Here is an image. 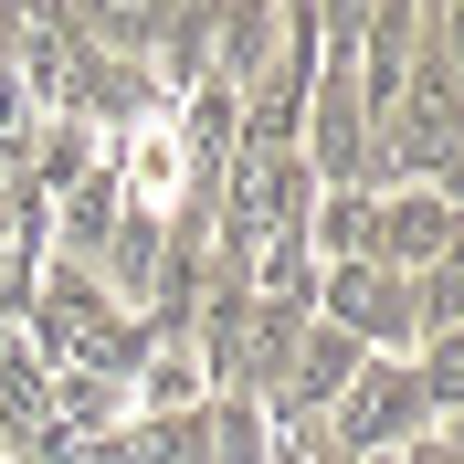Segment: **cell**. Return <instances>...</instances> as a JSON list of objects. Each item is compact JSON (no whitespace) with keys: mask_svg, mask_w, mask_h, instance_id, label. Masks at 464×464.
Returning a JSON list of instances; mask_svg holds the SVG:
<instances>
[{"mask_svg":"<svg viewBox=\"0 0 464 464\" xmlns=\"http://www.w3.org/2000/svg\"><path fill=\"white\" fill-rule=\"evenodd\" d=\"M422 433H433V401H422V370H401V359H359V380L327 401L338 464H380V454H401Z\"/></svg>","mask_w":464,"mask_h":464,"instance_id":"6da1fadb","label":"cell"},{"mask_svg":"<svg viewBox=\"0 0 464 464\" xmlns=\"http://www.w3.org/2000/svg\"><path fill=\"white\" fill-rule=\"evenodd\" d=\"M317 317L359 348H411V275L348 254V264H317Z\"/></svg>","mask_w":464,"mask_h":464,"instance_id":"7a4b0ae2","label":"cell"},{"mask_svg":"<svg viewBox=\"0 0 464 464\" xmlns=\"http://www.w3.org/2000/svg\"><path fill=\"white\" fill-rule=\"evenodd\" d=\"M370 264L391 275L454 264V190H370Z\"/></svg>","mask_w":464,"mask_h":464,"instance_id":"3957f363","label":"cell"},{"mask_svg":"<svg viewBox=\"0 0 464 464\" xmlns=\"http://www.w3.org/2000/svg\"><path fill=\"white\" fill-rule=\"evenodd\" d=\"M95 464H211V422L201 411H138L95 443Z\"/></svg>","mask_w":464,"mask_h":464,"instance_id":"277c9868","label":"cell"},{"mask_svg":"<svg viewBox=\"0 0 464 464\" xmlns=\"http://www.w3.org/2000/svg\"><path fill=\"white\" fill-rule=\"evenodd\" d=\"M159 254H169V222H159V211H116L106 254H95V285H106V306H116V295H138V306H148V285H159Z\"/></svg>","mask_w":464,"mask_h":464,"instance_id":"5b68a950","label":"cell"},{"mask_svg":"<svg viewBox=\"0 0 464 464\" xmlns=\"http://www.w3.org/2000/svg\"><path fill=\"white\" fill-rule=\"evenodd\" d=\"M391 464H464V454H454V433H422V443H401Z\"/></svg>","mask_w":464,"mask_h":464,"instance_id":"8992f818","label":"cell"}]
</instances>
